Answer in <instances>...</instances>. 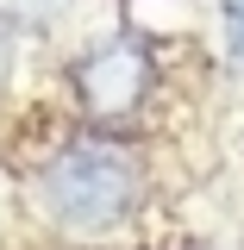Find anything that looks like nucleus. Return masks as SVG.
Here are the masks:
<instances>
[{
	"instance_id": "2",
	"label": "nucleus",
	"mask_w": 244,
	"mask_h": 250,
	"mask_svg": "<svg viewBox=\"0 0 244 250\" xmlns=\"http://www.w3.org/2000/svg\"><path fill=\"white\" fill-rule=\"evenodd\" d=\"M151 88V57H144V44H132V38H113V44H100L82 57L75 69V94H82V106H88L94 119H119L132 113L138 100Z\"/></svg>"
},
{
	"instance_id": "5",
	"label": "nucleus",
	"mask_w": 244,
	"mask_h": 250,
	"mask_svg": "<svg viewBox=\"0 0 244 250\" xmlns=\"http://www.w3.org/2000/svg\"><path fill=\"white\" fill-rule=\"evenodd\" d=\"M13 75V38H6V25H0V82Z\"/></svg>"
},
{
	"instance_id": "3",
	"label": "nucleus",
	"mask_w": 244,
	"mask_h": 250,
	"mask_svg": "<svg viewBox=\"0 0 244 250\" xmlns=\"http://www.w3.org/2000/svg\"><path fill=\"white\" fill-rule=\"evenodd\" d=\"M219 25H225V50L244 69V0H219Z\"/></svg>"
},
{
	"instance_id": "1",
	"label": "nucleus",
	"mask_w": 244,
	"mask_h": 250,
	"mask_svg": "<svg viewBox=\"0 0 244 250\" xmlns=\"http://www.w3.org/2000/svg\"><path fill=\"white\" fill-rule=\"evenodd\" d=\"M138 188H144V175H138L132 150L107 144V138H82V144L50 156V169L38 182V200L69 231H113L138 207Z\"/></svg>"
},
{
	"instance_id": "4",
	"label": "nucleus",
	"mask_w": 244,
	"mask_h": 250,
	"mask_svg": "<svg viewBox=\"0 0 244 250\" xmlns=\"http://www.w3.org/2000/svg\"><path fill=\"white\" fill-rule=\"evenodd\" d=\"M69 0H0V13L6 19H25V25H44V19H57Z\"/></svg>"
}]
</instances>
